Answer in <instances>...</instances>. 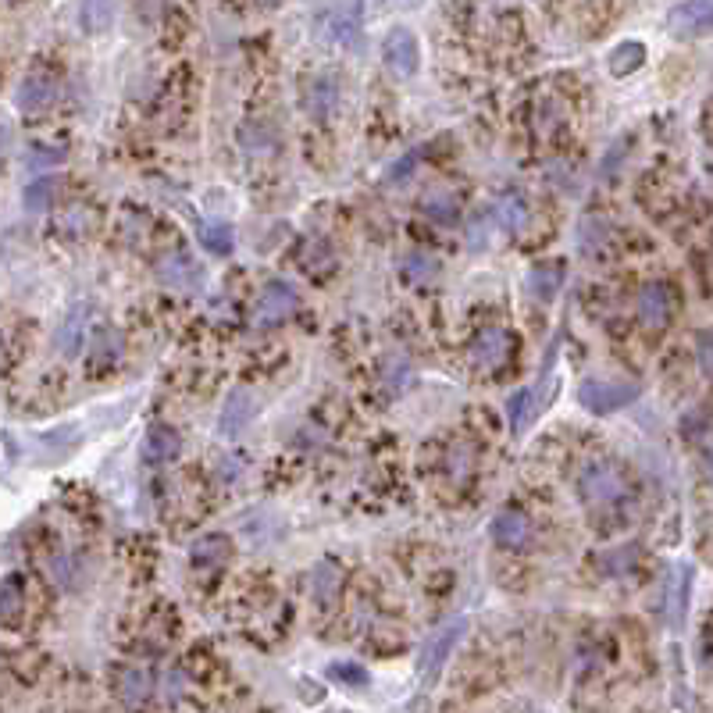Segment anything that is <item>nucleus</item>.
I'll return each instance as SVG.
<instances>
[{
    "label": "nucleus",
    "mask_w": 713,
    "mask_h": 713,
    "mask_svg": "<svg viewBox=\"0 0 713 713\" xmlns=\"http://www.w3.org/2000/svg\"><path fill=\"white\" fill-rule=\"evenodd\" d=\"M414 157H418V154H407V157H403V161H396V168H393V172H389V179H400V175H407L410 168H414V164H410V161H414Z\"/></svg>",
    "instance_id": "32"
},
{
    "label": "nucleus",
    "mask_w": 713,
    "mask_h": 713,
    "mask_svg": "<svg viewBox=\"0 0 713 713\" xmlns=\"http://www.w3.org/2000/svg\"><path fill=\"white\" fill-rule=\"evenodd\" d=\"M232 553V542L229 535H204V539L193 542V550H189V564L193 567H218L225 557Z\"/></svg>",
    "instance_id": "14"
},
{
    "label": "nucleus",
    "mask_w": 713,
    "mask_h": 713,
    "mask_svg": "<svg viewBox=\"0 0 713 713\" xmlns=\"http://www.w3.org/2000/svg\"><path fill=\"white\" fill-rule=\"evenodd\" d=\"M639 318L642 325L649 328H664L667 318H671V293H667V286H660V282H649L646 289L639 293Z\"/></svg>",
    "instance_id": "10"
},
{
    "label": "nucleus",
    "mask_w": 713,
    "mask_h": 713,
    "mask_svg": "<svg viewBox=\"0 0 713 713\" xmlns=\"http://www.w3.org/2000/svg\"><path fill=\"white\" fill-rule=\"evenodd\" d=\"M710 471H713V450H710Z\"/></svg>",
    "instance_id": "34"
},
{
    "label": "nucleus",
    "mask_w": 713,
    "mask_h": 713,
    "mask_svg": "<svg viewBox=\"0 0 713 713\" xmlns=\"http://www.w3.org/2000/svg\"><path fill=\"white\" fill-rule=\"evenodd\" d=\"M642 61H646V47H642L639 40H624L621 47L610 50V72L617 75V79H624V75H632L642 68Z\"/></svg>",
    "instance_id": "16"
},
{
    "label": "nucleus",
    "mask_w": 713,
    "mask_h": 713,
    "mask_svg": "<svg viewBox=\"0 0 713 713\" xmlns=\"http://www.w3.org/2000/svg\"><path fill=\"white\" fill-rule=\"evenodd\" d=\"M122 699L129 706H136V703H143V699L150 696V678H147V671H136V667H129V671L122 674Z\"/></svg>",
    "instance_id": "23"
},
{
    "label": "nucleus",
    "mask_w": 713,
    "mask_h": 713,
    "mask_svg": "<svg viewBox=\"0 0 713 713\" xmlns=\"http://www.w3.org/2000/svg\"><path fill=\"white\" fill-rule=\"evenodd\" d=\"M65 157V150H50V147H33V164L36 168H47V164H58Z\"/></svg>",
    "instance_id": "31"
},
{
    "label": "nucleus",
    "mask_w": 713,
    "mask_h": 713,
    "mask_svg": "<svg viewBox=\"0 0 713 713\" xmlns=\"http://www.w3.org/2000/svg\"><path fill=\"white\" fill-rule=\"evenodd\" d=\"M22 607H25L22 578H8V582L0 585V624L8 628V624L22 621Z\"/></svg>",
    "instance_id": "18"
},
{
    "label": "nucleus",
    "mask_w": 713,
    "mask_h": 713,
    "mask_svg": "<svg viewBox=\"0 0 713 713\" xmlns=\"http://www.w3.org/2000/svg\"><path fill=\"white\" fill-rule=\"evenodd\" d=\"M418 40H414V33L410 29H393V33L386 36V65L393 68L396 75H403V79H410V75L418 72Z\"/></svg>",
    "instance_id": "7"
},
{
    "label": "nucleus",
    "mask_w": 713,
    "mask_h": 713,
    "mask_svg": "<svg viewBox=\"0 0 713 713\" xmlns=\"http://www.w3.org/2000/svg\"><path fill=\"white\" fill-rule=\"evenodd\" d=\"M435 275H439V264H435L428 254H410L407 261H403V279H410V282H432Z\"/></svg>",
    "instance_id": "24"
},
{
    "label": "nucleus",
    "mask_w": 713,
    "mask_h": 713,
    "mask_svg": "<svg viewBox=\"0 0 713 713\" xmlns=\"http://www.w3.org/2000/svg\"><path fill=\"white\" fill-rule=\"evenodd\" d=\"M674 33H706L713 29V0H689L671 11Z\"/></svg>",
    "instance_id": "11"
},
{
    "label": "nucleus",
    "mask_w": 713,
    "mask_h": 713,
    "mask_svg": "<svg viewBox=\"0 0 713 713\" xmlns=\"http://www.w3.org/2000/svg\"><path fill=\"white\" fill-rule=\"evenodd\" d=\"M321 33H325L328 43H353V36H357V15H350V11H332V15L321 22Z\"/></svg>",
    "instance_id": "19"
},
{
    "label": "nucleus",
    "mask_w": 713,
    "mask_h": 713,
    "mask_svg": "<svg viewBox=\"0 0 713 713\" xmlns=\"http://www.w3.org/2000/svg\"><path fill=\"white\" fill-rule=\"evenodd\" d=\"M0 147H4V129H0Z\"/></svg>",
    "instance_id": "33"
},
{
    "label": "nucleus",
    "mask_w": 713,
    "mask_h": 713,
    "mask_svg": "<svg viewBox=\"0 0 713 713\" xmlns=\"http://www.w3.org/2000/svg\"><path fill=\"white\" fill-rule=\"evenodd\" d=\"M639 400V386L635 382H614V378H585L578 386V403L589 414H614V410L628 407Z\"/></svg>",
    "instance_id": "1"
},
{
    "label": "nucleus",
    "mask_w": 713,
    "mask_h": 713,
    "mask_svg": "<svg viewBox=\"0 0 713 713\" xmlns=\"http://www.w3.org/2000/svg\"><path fill=\"white\" fill-rule=\"evenodd\" d=\"M179 450H182L179 432L168 425H154L147 432V439H143V457H147L150 464H164V460H172Z\"/></svg>",
    "instance_id": "13"
},
{
    "label": "nucleus",
    "mask_w": 713,
    "mask_h": 713,
    "mask_svg": "<svg viewBox=\"0 0 713 713\" xmlns=\"http://www.w3.org/2000/svg\"><path fill=\"white\" fill-rule=\"evenodd\" d=\"M314 596L321 599V603H328V599L339 592V582H343V574H339V567L332 564V560H325V564L314 567Z\"/></svg>",
    "instance_id": "22"
},
{
    "label": "nucleus",
    "mask_w": 713,
    "mask_h": 713,
    "mask_svg": "<svg viewBox=\"0 0 713 713\" xmlns=\"http://www.w3.org/2000/svg\"><path fill=\"white\" fill-rule=\"evenodd\" d=\"M58 186H61V179H54V175H43V179H36L33 186L25 189V197H22L25 211H29V214L47 211L50 200H54V189H58Z\"/></svg>",
    "instance_id": "20"
},
{
    "label": "nucleus",
    "mask_w": 713,
    "mask_h": 713,
    "mask_svg": "<svg viewBox=\"0 0 713 713\" xmlns=\"http://www.w3.org/2000/svg\"><path fill=\"white\" fill-rule=\"evenodd\" d=\"M197 236H200V246L218 257H229L232 250H236V229H232L229 222H204L197 229Z\"/></svg>",
    "instance_id": "15"
},
{
    "label": "nucleus",
    "mask_w": 713,
    "mask_h": 713,
    "mask_svg": "<svg viewBox=\"0 0 713 713\" xmlns=\"http://www.w3.org/2000/svg\"><path fill=\"white\" fill-rule=\"evenodd\" d=\"M336 97H339L336 86H332V82H328V79H318V82H314V86H311V97H307V104H311L314 115H325L328 107L336 104Z\"/></svg>",
    "instance_id": "27"
},
{
    "label": "nucleus",
    "mask_w": 713,
    "mask_h": 713,
    "mask_svg": "<svg viewBox=\"0 0 713 713\" xmlns=\"http://www.w3.org/2000/svg\"><path fill=\"white\" fill-rule=\"evenodd\" d=\"M115 18V0H82L79 8V22L86 33H107V25Z\"/></svg>",
    "instance_id": "17"
},
{
    "label": "nucleus",
    "mask_w": 713,
    "mask_h": 713,
    "mask_svg": "<svg viewBox=\"0 0 713 713\" xmlns=\"http://www.w3.org/2000/svg\"><path fill=\"white\" fill-rule=\"evenodd\" d=\"M82 318H86V311H82V307H79V311H72V318L65 321V328H61V336H58V346L68 353V357H72V353L79 350V339H82V336H79V332H82Z\"/></svg>",
    "instance_id": "28"
},
{
    "label": "nucleus",
    "mask_w": 713,
    "mask_h": 713,
    "mask_svg": "<svg viewBox=\"0 0 713 713\" xmlns=\"http://www.w3.org/2000/svg\"><path fill=\"white\" fill-rule=\"evenodd\" d=\"M525 222H528V211H525V204H521V197L500 200V225H503V229L521 232V229H525Z\"/></svg>",
    "instance_id": "26"
},
{
    "label": "nucleus",
    "mask_w": 713,
    "mask_h": 713,
    "mask_svg": "<svg viewBox=\"0 0 713 713\" xmlns=\"http://www.w3.org/2000/svg\"><path fill=\"white\" fill-rule=\"evenodd\" d=\"M296 304L300 300H296V289L289 282H268L261 300H257V321L261 325H279L296 311Z\"/></svg>",
    "instance_id": "6"
},
{
    "label": "nucleus",
    "mask_w": 713,
    "mask_h": 713,
    "mask_svg": "<svg viewBox=\"0 0 713 713\" xmlns=\"http://www.w3.org/2000/svg\"><path fill=\"white\" fill-rule=\"evenodd\" d=\"M578 492L589 507H610L624 496V482L607 464H585L582 478H578Z\"/></svg>",
    "instance_id": "4"
},
{
    "label": "nucleus",
    "mask_w": 713,
    "mask_h": 713,
    "mask_svg": "<svg viewBox=\"0 0 713 713\" xmlns=\"http://www.w3.org/2000/svg\"><path fill=\"white\" fill-rule=\"evenodd\" d=\"M514 353V332L510 328H485L471 343V361L482 371H500Z\"/></svg>",
    "instance_id": "5"
},
{
    "label": "nucleus",
    "mask_w": 713,
    "mask_h": 713,
    "mask_svg": "<svg viewBox=\"0 0 713 713\" xmlns=\"http://www.w3.org/2000/svg\"><path fill=\"white\" fill-rule=\"evenodd\" d=\"M507 414H510V425H514V432L521 435L528 428V421L535 418V389H517L514 396H510L507 403Z\"/></svg>",
    "instance_id": "21"
},
{
    "label": "nucleus",
    "mask_w": 713,
    "mask_h": 713,
    "mask_svg": "<svg viewBox=\"0 0 713 713\" xmlns=\"http://www.w3.org/2000/svg\"><path fill=\"white\" fill-rule=\"evenodd\" d=\"M489 535L500 546H507V550H521L528 542V535H532V521H528L525 510H500V514L492 517Z\"/></svg>",
    "instance_id": "9"
},
{
    "label": "nucleus",
    "mask_w": 713,
    "mask_h": 713,
    "mask_svg": "<svg viewBox=\"0 0 713 713\" xmlns=\"http://www.w3.org/2000/svg\"><path fill=\"white\" fill-rule=\"evenodd\" d=\"M421 211L432 214L435 222H453L460 214V204L457 197H450V193H435V197H428L425 204H421Z\"/></svg>",
    "instance_id": "25"
},
{
    "label": "nucleus",
    "mask_w": 713,
    "mask_h": 713,
    "mask_svg": "<svg viewBox=\"0 0 713 713\" xmlns=\"http://www.w3.org/2000/svg\"><path fill=\"white\" fill-rule=\"evenodd\" d=\"M696 361H699V368H703V375L713 378V328H710V332H699V339H696Z\"/></svg>",
    "instance_id": "30"
},
{
    "label": "nucleus",
    "mask_w": 713,
    "mask_h": 713,
    "mask_svg": "<svg viewBox=\"0 0 713 713\" xmlns=\"http://www.w3.org/2000/svg\"><path fill=\"white\" fill-rule=\"evenodd\" d=\"M157 279H161L164 286L182 289V293H200L207 271L200 261H193V254H186V250H172V254H164L161 261H157Z\"/></svg>",
    "instance_id": "3"
},
{
    "label": "nucleus",
    "mask_w": 713,
    "mask_h": 713,
    "mask_svg": "<svg viewBox=\"0 0 713 713\" xmlns=\"http://www.w3.org/2000/svg\"><path fill=\"white\" fill-rule=\"evenodd\" d=\"M553 275H560V264H539V268L532 271V286H539L542 296H553V289H557L560 279H553Z\"/></svg>",
    "instance_id": "29"
},
{
    "label": "nucleus",
    "mask_w": 713,
    "mask_h": 713,
    "mask_svg": "<svg viewBox=\"0 0 713 713\" xmlns=\"http://www.w3.org/2000/svg\"><path fill=\"white\" fill-rule=\"evenodd\" d=\"M254 414H257V396L250 393V389H236V393H229V400H225L222 407V432L236 435Z\"/></svg>",
    "instance_id": "12"
},
{
    "label": "nucleus",
    "mask_w": 713,
    "mask_h": 713,
    "mask_svg": "<svg viewBox=\"0 0 713 713\" xmlns=\"http://www.w3.org/2000/svg\"><path fill=\"white\" fill-rule=\"evenodd\" d=\"M464 632H468V621H464V617H457V621L446 624V628H439V632H435L432 639L425 642V649H421V660H418V674H421V681H425V685H435V681H439L446 660H450V653L457 649V642L464 639Z\"/></svg>",
    "instance_id": "2"
},
{
    "label": "nucleus",
    "mask_w": 713,
    "mask_h": 713,
    "mask_svg": "<svg viewBox=\"0 0 713 713\" xmlns=\"http://www.w3.org/2000/svg\"><path fill=\"white\" fill-rule=\"evenodd\" d=\"M54 97H58V79L47 72H33L22 86H18V107H22L25 115H40V111H47V107L54 104Z\"/></svg>",
    "instance_id": "8"
}]
</instances>
